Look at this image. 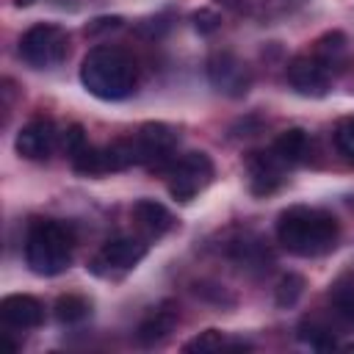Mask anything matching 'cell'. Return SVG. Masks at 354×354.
<instances>
[{"instance_id":"52a82bcc","label":"cell","mask_w":354,"mask_h":354,"mask_svg":"<svg viewBox=\"0 0 354 354\" xmlns=\"http://www.w3.org/2000/svg\"><path fill=\"white\" fill-rule=\"evenodd\" d=\"M130 138L136 144L138 163L149 166V169H160L169 160V155L174 152V147H177L174 127H169L163 122H149V124L138 127V133H133Z\"/></svg>"},{"instance_id":"3957f363","label":"cell","mask_w":354,"mask_h":354,"mask_svg":"<svg viewBox=\"0 0 354 354\" xmlns=\"http://www.w3.org/2000/svg\"><path fill=\"white\" fill-rule=\"evenodd\" d=\"M72 230L55 218H36L25 235V263L39 277L64 274L72 263Z\"/></svg>"},{"instance_id":"7a4b0ae2","label":"cell","mask_w":354,"mask_h":354,"mask_svg":"<svg viewBox=\"0 0 354 354\" xmlns=\"http://www.w3.org/2000/svg\"><path fill=\"white\" fill-rule=\"evenodd\" d=\"M80 83L100 100H124L136 88V61L122 47L100 44L80 64Z\"/></svg>"},{"instance_id":"8fae6325","label":"cell","mask_w":354,"mask_h":354,"mask_svg":"<svg viewBox=\"0 0 354 354\" xmlns=\"http://www.w3.org/2000/svg\"><path fill=\"white\" fill-rule=\"evenodd\" d=\"M207 75H210V83L218 91L230 94V97H241L249 88V69L232 53L213 55L210 58V66H207Z\"/></svg>"},{"instance_id":"ac0fdd59","label":"cell","mask_w":354,"mask_h":354,"mask_svg":"<svg viewBox=\"0 0 354 354\" xmlns=\"http://www.w3.org/2000/svg\"><path fill=\"white\" fill-rule=\"evenodd\" d=\"M301 293H304V279L299 274H285L277 285V304L279 307H293Z\"/></svg>"},{"instance_id":"ba28073f","label":"cell","mask_w":354,"mask_h":354,"mask_svg":"<svg viewBox=\"0 0 354 354\" xmlns=\"http://www.w3.org/2000/svg\"><path fill=\"white\" fill-rule=\"evenodd\" d=\"M288 83L301 97H324L329 91V69L315 55H296L288 64Z\"/></svg>"},{"instance_id":"44dd1931","label":"cell","mask_w":354,"mask_h":354,"mask_svg":"<svg viewBox=\"0 0 354 354\" xmlns=\"http://www.w3.org/2000/svg\"><path fill=\"white\" fill-rule=\"evenodd\" d=\"M61 147H64V152H66L69 158H75L80 149H86L88 144H86L83 127H80V124H72L69 130H64V133H61Z\"/></svg>"},{"instance_id":"5bb4252c","label":"cell","mask_w":354,"mask_h":354,"mask_svg":"<svg viewBox=\"0 0 354 354\" xmlns=\"http://www.w3.org/2000/svg\"><path fill=\"white\" fill-rule=\"evenodd\" d=\"M271 149H274L288 166H296V163H301V160L307 158V152H310V138H307V133H304L301 127H290V130H285V133L271 144Z\"/></svg>"},{"instance_id":"9a60e30c","label":"cell","mask_w":354,"mask_h":354,"mask_svg":"<svg viewBox=\"0 0 354 354\" xmlns=\"http://www.w3.org/2000/svg\"><path fill=\"white\" fill-rule=\"evenodd\" d=\"M329 304H332L335 315H337L343 324L354 326V274L340 277V279L329 288Z\"/></svg>"},{"instance_id":"5b68a950","label":"cell","mask_w":354,"mask_h":354,"mask_svg":"<svg viewBox=\"0 0 354 354\" xmlns=\"http://www.w3.org/2000/svg\"><path fill=\"white\" fill-rule=\"evenodd\" d=\"M213 180V160L207 152H185L166 169L169 194L180 202H191Z\"/></svg>"},{"instance_id":"7402d4cb","label":"cell","mask_w":354,"mask_h":354,"mask_svg":"<svg viewBox=\"0 0 354 354\" xmlns=\"http://www.w3.org/2000/svg\"><path fill=\"white\" fill-rule=\"evenodd\" d=\"M194 19H196V28L199 30H213L216 22H218V17L210 14V11H199V14H194Z\"/></svg>"},{"instance_id":"6da1fadb","label":"cell","mask_w":354,"mask_h":354,"mask_svg":"<svg viewBox=\"0 0 354 354\" xmlns=\"http://www.w3.org/2000/svg\"><path fill=\"white\" fill-rule=\"evenodd\" d=\"M340 235V224L332 213L321 207H307V205H293L279 213L277 221V238L282 249L299 257H318L335 249Z\"/></svg>"},{"instance_id":"30bf717a","label":"cell","mask_w":354,"mask_h":354,"mask_svg":"<svg viewBox=\"0 0 354 354\" xmlns=\"http://www.w3.org/2000/svg\"><path fill=\"white\" fill-rule=\"evenodd\" d=\"M55 144H58V130H55V124L50 119H41V116L28 122L17 133V141H14L17 152L25 160H44V158H50Z\"/></svg>"},{"instance_id":"d6986e66","label":"cell","mask_w":354,"mask_h":354,"mask_svg":"<svg viewBox=\"0 0 354 354\" xmlns=\"http://www.w3.org/2000/svg\"><path fill=\"white\" fill-rule=\"evenodd\" d=\"M335 147L337 152L354 166V116H346L335 127Z\"/></svg>"},{"instance_id":"277c9868","label":"cell","mask_w":354,"mask_h":354,"mask_svg":"<svg viewBox=\"0 0 354 354\" xmlns=\"http://www.w3.org/2000/svg\"><path fill=\"white\" fill-rule=\"evenodd\" d=\"M69 53V33L55 22H39L19 39V55L33 69H53Z\"/></svg>"},{"instance_id":"8992f818","label":"cell","mask_w":354,"mask_h":354,"mask_svg":"<svg viewBox=\"0 0 354 354\" xmlns=\"http://www.w3.org/2000/svg\"><path fill=\"white\" fill-rule=\"evenodd\" d=\"M147 254V243L141 238H113L108 241L88 263V271L97 277H119L138 266Z\"/></svg>"},{"instance_id":"ffe728a7","label":"cell","mask_w":354,"mask_h":354,"mask_svg":"<svg viewBox=\"0 0 354 354\" xmlns=\"http://www.w3.org/2000/svg\"><path fill=\"white\" fill-rule=\"evenodd\" d=\"M224 346V335L218 329H205L194 340L185 343V351H218Z\"/></svg>"},{"instance_id":"9c48e42d","label":"cell","mask_w":354,"mask_h":354,"mask_svg":"<svg viewBox=\"0 0 354 354\" xmlns=\"http://www.w3.org/2000/svg\"><path fill=\"white\" fill-rule=\"evenodd\" d=\"M246 169H249V188H252V194L266 196V194H274V191L282 185L285 171H288L290 166L268 147L266 152H254V155L249 158Z\"/></svg>"},{"instance_id":"2e32d148","label":"cell","mask_w":354,"mask_h":354,"mask_svg":"<svg viewBox=\"0 0 354 354\" xmlns=\"http://www.w3.org/2000/svg\"><path fill=\"white\" fill-rule=\"evenodd\" d=\"M177 324V315L171 310H155L141 326H138V340L144 346H152V343H160Z\"/></svg>"},{"instance_id":"e0dca14e","label":"cell","mask_w":354,"mask_h":354,"mask_svg":"<svg viewBox=\"0 0 354 354\" xmlns=\"http://www.w3.org/2000/svg\"><path fill=\"white\" fill-rule=\"evenodd\" d=\"M88 315V301L77 293H66L55 301V318L61 324H75V321H83Z\"/></svg>"},{"instance_id":"7c38bea8","label":"cell","mask_w":354,"mask_h":354,"mask_svg":"<svg viewBox=\"0 0 354 354\" xmlns=\"http://www.w3.org/2000/svg\"><path fill=\"white\" fill-rule=\"evenodd\" d=\"M0 318L14 329H36L44 321V304L28 293H11L0 301Z\"/></svg>"},{"instance_id":"4fadbf2b","label":"cell","mask_w":354,"mask_h":354,"mask_svg":"<svg viewBox=\"0 0 354 354\" xmlns=\"http://www.w3.org/2000/svg\"><path fill=\"white\" fill-rule=\"evenodd\" d=\"M133 221L144 232V238H160L174 227V216L155 199H138L133 205Z\"/></svg>"}]
</instances>
